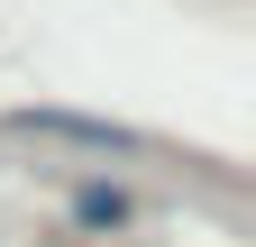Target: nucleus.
I'll return each instance as SVG.
<instances>
[{
    "label": "nucleus",
    "mask_w": 256,
    "mask_h": 247,
    "mask_svg": "<svg viewBox=\"0 0 256 247\" xmlns=\"http://www.w3.org/2000/svg\"><path fill=\"white\" fill-rule=\"evenodd\" d=\"M64 220H74V238H128L146 220L138 183H110V174H82L74 192H64Z\"/></svg>",
    "instance_id": "nucleus-1"
}]
</instances>
